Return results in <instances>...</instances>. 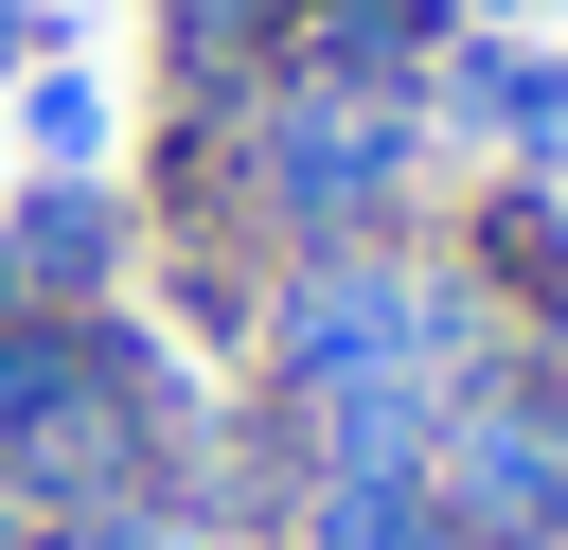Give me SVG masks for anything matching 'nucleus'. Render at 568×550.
Masks as SVG:
<instances>
[{
  "mask_svg": "<svg viewBox=\"0 0 568 550\" xmlns=\"http://www.w3.org/2000/svg\"><path fill=\"white\" fill-rule=\"evenodd\" d=\"M266 550H444V515H426V479H302Z\"/></svg>",
  "mask_w": 568,
  "mask_h": 550,
  "instance_id": "8",
  "label": "nucleus"
},
{
  "mask_svg": "<svg viewBox=\"0 0 568 550\" xmlns=\"http://www.w3.org/2000/svg\"><path fill=\"white\" fill-rule=\"evenodd\" d=\"M53 373H71V319H0V461H18V426L53 408Z\"/></svg>",
  "mask_w": 568,
  "mask_h": 550,
  "instance_id": "9",
  "label": "nucleus"
},
{
  "mask_svg": "<svg viewBox=\"0 0 568 550\" xmlns=\"http://www.w3.org/2000/svg\"><path fill=\"white\" fill-rule=\"evenodd\" d=\"M213 124V195H231V248L248 266H302V248H373V231H426L462 177L426 142V89H337V71H248Z\"/></svg>",
  "mask_w": 568,
  "mask_h": 550,
  "instance_id": "2",
  "label": "nucleus"
},
{
  "mask_svg": "<svg viewBox=\"0 0 568 550\" xmlns=\"http://www.w3.org/2000/svg\"><path fill=\"white\" fill-rule=\"evenodd\" d=\"M0 550H53V515H36V497H0Z\"/></svg>",
  "mask_w": 568,
  "mask_h": 550,
  "instance_id": "11",
  "label": "nucleus"
},
{
  "mask_svg": "<svg viewBox=\"0 0 568 550\" xmlns=\"http://www.w3.org/2000/svg\"><path fill=\"white\" fill-rule=\"evenodd\" d=\"M479 355H497V302L444 248V213L426 231H373V248H302L248 302V408L302 444V479H408L426 461V408Z\"/></svg>",
  "mask_w": 568,
  "mask_h": 550,
  "instance_id": "1",
  "label": "nucleus"
},
{
  "mask_svg": "<svg viewBox=\"0 0 568 550\" xmlns=\"http://www.w3.org/2000/svg\"><path fill=\"white\" fill-rule=\"evenodd\" d=\"M0 124H18L36 177H106V71H89V53H36V71L0 89Z\"/></svg>",
  "mask_w": 568,
  "mask_h": 550,
  "instance_id": "7",
  "label": "nucleus"
},
{
  "mask_svg": "<svg viewBox=\"0 0 568 550\" xmlns=\"http://www.w3.org/2000/svg\"><path fill=\"white\" fill-rule=\"evenodd\" d=\"M106 302H142V195H124V160L106 177H0V319H106Z\"/></svg>",
  "mask_w": 568,
  "mask_h": 550,
  "instance_id": "4",
  "label": "nucleus"
},
{
  "mask_svg": "<svg viewBox=\"0 0 568 550\" xmlns=\"http://www.w3.org/2000/svg\"><path fill=\"white\" fill-rule=\"evenodd\" d=\"M426 142H444V177H568V53L550 35H444Z\"/></svg>",
  "mask_w": 568,
  "mask_h": 550,
  "instance_id": "5",
  "label": "nucleus"
},
{
  "mask_svg": "<svg viewBox=\"0 0 568 550\" xmlns=\"http://www.w3.org/2000/svg\"><path fill=\"white\" fill-rule=\"evenodd\" d=\"M36 53H71V18H53V0H0V89H18Z\"/></svg>",
  "mask_w": 568,
  "mask_h": 550,
  "instance_id": "10",
  "label": "nucleus"
},
{
  "mask_svg": "<svg viewBox=\"0 0 568 550\" xmlns=\"http://www.w3.org/2000/svg\"><path fill=\"white\" fill-rule=\"evenodd\" d=\"M462 35V0H284V71H337V89H426Z\"/></svg>",
  "mask_w": 568,
  "mask_h": 550,
  "instance_id": "6",
  "label": "nucleus"
},
{
  "mask_svg": "<svg viewBox=\"0 0 568 550\" xmlns=\"http://www.w3.org/2000/svg\"><path fill=\"white\" fill-rule=\"evenodd\" d=\"M426 515L444 550H568V355L497 337L444 408H426Z\"/></svg>",
  "mask_w": 568,
  "mask_h": 550,
  "instance_id": "3",
  "label": "nucleus"
}]
</instances>
